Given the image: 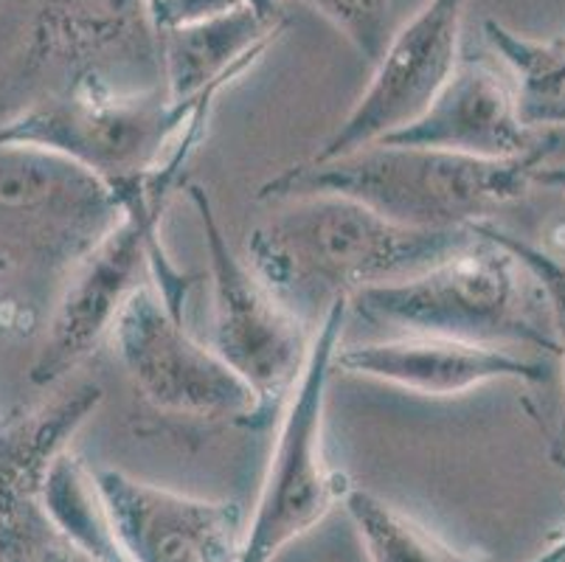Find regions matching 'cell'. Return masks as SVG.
I'll use <instances>...</instances> for the list:
<instances>
[{
	"label": "cell",
	"instance_id": "6da1fadb",
	"mask_svg": "<svg viewBox=\"0 0 565 562\" xmlns=\"http://www.w3.org/2000/svg\"><path fill=\"white\" fill-rule=\"evenodd\" d=\"M476 240L472 229L419 231L338 194L276 205L245 242V259L290 312L316 329L338 301L441 265Z\"/></svg>",
	"mask_w": 565,
	"mask_h": 562
},
{
	"label": "cell",
	"instance_id": "7a4b0ae2",
	"mask_svg": "<svg viewBox=\"0 0 565 562\" xmlns=\"http://www.w3.org/2000/svg\"><path fill=\"white\" fill-rule=\"evenodd\" d=\"M559 136L518 158L487 161L428 147L374 144L332 161H301L259 185V203L279 205L307 194H338L374 214L419 231H454L487 223L537 183V172L557 152Z\"/></svg>",
	"mask_w": 565,
	"mask_h": 562
},
{
	"label": "cell",
	"instance_id": "7c38bea8",
	"mask_svg": "<svg viewBox=\"0 0 565 562\" xmlns=\"http://www.w3.org/2000/svg\"><path fill=\"white\" fill-rule=\"evenodd\" d=\"M96 492L127 562H239L245 515L236 501H209L141 481L116 467L94 470Z\"/></svg>",
	"mask_w": 565,
	"mask_h": 562
},
{
	"label": "cell",
	"instance_id": "ffe728a7",
	"mask_svg": "<svg viewBox=\"0 0 565 562\" xmlns=\"http://www.w3.org/2000/svg\"><path fill=\"white\" fill-rule=\"evenodd\" d=\"M479 234L490 236V240L501 242L518 262L529 271V276L537 282L543 293V301H546L548 309V321H552V332L554 340H557V354L563 360V383H565V256L552 251V247H541L534 245V242L521 240L512 231L501 229L492 220L487 223H476L470 225Z\"/></svg>",
	"mask_w": 565,
	"mask_h": 562
},
{
	"label": "cell",
	"instance_id": "9c48e42d",
	"mask_svg": "<svg viewBox=\"0 0 565 562\" xmlns=\"http://www.w3.org/2000/svg\"><path fill=\"white\" fill-rule=\"evenodd\" d=\"M209 251L214 296V352L259 394L267 411L285 402L299 380L316 329L285 307L254 267L231 251L203 183H189Z\"/></svg>",
	"mask_w": 565,
	"mask_h": 562
},
{
	"label": "cell",
	"instance_id": "277c9868",
	"mask_svg": "<svg viewBox=\"0 0 565 562\" xmlns=\"http://www.w3.org/2000/svg\"><path fill=\"white\" fill-rule=\"evenodd\" d=\"M214 105L203 107L189 124L178 147L150 178L121 194V216L96 251L71 273V282L54 307L43 347L29 380L38 389L63 383L110 335L118 309L150 282L152 251L161 245V225L178 194L194 149L209 130Z\"/></svg>",
	"mask_w": 565,
	"mask_h": 562
},
{
	"label": "cell",
	"instance_id": "4fadbf2b",
	"mask_svg": "<svg viewBox=\"0 0 565 562\" xmlns=\"http://www.w3.org/2000/svg\"><path fill=\"white\" fill-rule=\"evenodd\" d=\"M335 369L349 378L392 385L416 396H465L490 383H543L546 365L503 347L399 335L338 349Z\"/></svg>",
	"mask_w": 565,
	"mask_h": 562
},
{
	"label": "cell",
	"instance_id": "603a6c76",
	"mask_svg": "<svg viewBox=\"0 0 565 562\" xmlns=\"http://www.w3.org/2000/svg\"><path fill=\"white\" fill-rule=\"evenodd\" d=\"M537 183L543 185H552V189H559V192H565V167H543L541 172H537Z\"/></svg>",
	"mask_w": 565,
	"mask_h": 562
},
{
	"label": "cell",
	"instance_id": "e0dca14e",
	"mask_svg": "<svg viewBox=\"0 0 565 562\" xmlns=\"http://www.w3.org/2000/svg\"><path fill=\"white\" fill-rule=\"evenodd\" d=\"M484 38L512 76L518 110L529 130L554 132L565 127V34L537 40L487 18Z\"/></svg>",
	"mask_w": 565,
	"mask_h": 562
},
{
	"label": "cell",
	"instance_id": "30bf717a",
	"mask_svg": "<svg viewBox=\"0 0 565 562\" xmlns=\"http://www.w3.org/2000/svg\"><path fill=\"white\" fill-rule=\"evenodd\" d=\"M465 3L467 0H428L403 29L394 31L374 62L366 91L307 161L343 158L419 121L459 68Z\"/></svg>",
	"mask_w": 565,
	"mask_h": 562
},
{
	"label": "cell",
	"instance_id": "3957f363",
	"mask_svg": "<svg viewBox=\"0 0 565 562\" xmlns=\"http://www.w3.org/2000/svg\"><path fill=\"white\" fill-rule=\"evenodd\" d=\"M476 240L441 265L394 285L363 290L349 312L403 335L448 338L484 347H534L557 354L543 293L526 267L490 236Z\"/></svg>",
	"mask_w": 565,
	"mask_h": 562
},
{
	"label": "cell",
	"instance_id": "52a82bcc",
	"mask_svg": "<svg viewBox=\"0 0 565 562\" xmlns=\"http://www.w3.org/2000/svg\"><path fill=\"white\" fill-rule=\"evenodd\" d=\"M118 216V194L79 163L0 141V271L74 273Z\"/></svg>",
	"mask_w": 565,
	"mask_h": 562
},
{
	"label": "cell",
	"instance_id": "8fae6325",
	"mask_svg": "<svg viewBox=\"0 0 565 562\" xmlns=\"http://www.w3.org/2000/svg\"><path fill=\"white\" fill-rule=\"evenodd\" d=\"M63 71L68 85L99 79L121 93L163 87L147 0H43L25 49V74Z\"/></svg>",
	"mask_w": 565,
	"mask_h": 562
},
{
	"label": "cell",
	"instance_id": "cb8c5ba5",
	"mask_svg": "<svg viewBox=\"0 0 565 562\" xmlns=\"http://www.w3.org/2000/svg\"><path fill=\"white\" fill-rule=\"evenodd\" d=\"M532 562H565V529L557 534V540H554V543Z\"/></svg>",
	"mask_w": 565,
	"mask_h": 562
},
{
	"label": "cell",
	"instance_id": "ac0fdd59",
	"mask_svg": "<svg viewBox=\"0 0 565 562\" xmlns=\"http://www.w3.org/2000/svg\"><path fill=\"white\" fill-rule=\"evenodd\" d=\"M341 509L352 520L369 562H481L456 551L372 489L352 484Z\"/></svg>",
	"mask_w": 565,
	"mask_h": 562
},
{
	"label": "cell",
	"instance_id": "44dd1931",
	"mask_svg": "<svg viewBox=\"0 0 565 562\" xmlns=\"http://www.w3.org/2000/svg\"><path fill=\"white\" fill-rule=\"evenodd\" d=\"M321 14L366 62H377L392 40V0H301Z\"/></svg>",
	"mask_w": 565,
	"mask_h": 562
},
{
	"label": "cell",
	"instance_id": "8992f818",
	"mask_svg": "<svg viewBox=\"0 0 565 562\" xmlns=\"http://www.w3.org/2000/svg\"><path fill=\"white\" fill-rule=\"evenodd\" d=\"M349 301H338L321 318L299 380L290 389L276 431L274 450L262 478L239 562H276V556L330 518L347 498L349 481L327 458L323 422L327 394L335 378Z\"/></svg>",
	"mask_w": 565,
	"mask_h": 562
},
{
	"label": "cell",
	"instance_id": "7402d4cb",
	"mask_svg": "<svg viewBox=\"0 0 565 562\" xmlns=\"http://www.w3.org/2000/svg\"><path fill=\"white\" fill-rule=\"evenodd\" d=\"M147 3H150V18L152 25H156V34L203 23V20L220 18V14L243 7H254L262 18H285L279 0H147Z\"/></svg>",
	"mask_w": 565,
	"mask_h": 562
},
{
	"label": "cell",
	"instance_id": "ba28073f",
	"mask_svg": "<svg viewBox=\"0 0 565 562\" xmlns=\"http://www.w3.org/2000/svg\"><path fill=\"white\" fill-rule=\"evenodd\" d=\"M110 343L141 400L158 414L250 425L267 414L259 394L217 352L186 329L152 282L118 309Z\"/></svg>",
	"mask_w": 565,
	"mask_h": 562
},
{
	"label": "cell",
	"instance_id": "9a60e30c",
	"mask_svg": "<svg viewBox=\"0 0 565 562\" xmlns=\"http://www.w3.org/2000/svg\"><path fill=\"white\" fill-rule=\"evenodd\" d=\"M287 29L254 7L158 34L161 79L172 102H192L223 82L243 79Z\"/></svg>",
	"mask_w": 565,
	"mask_h": 562
},
{
	"label": "cell",
	"instance_id": "2e32d148",
	"mask_svg": "<svg viewBox=\"0 0 565 562\" xmlns=\"http://www.w3.org/2000/svg\"><path fill=\"white\" fill-rule=\"evenodd\" d=\"M102 396L96 383H79L0 431V509L40 495L51 464L68 450Z\"/></svg>",
	"mask_w": 565,
	"mask_h": 562
},
{
	"label": "cell",
	"instance_id": "5b68a950",
	"mask_svg": "<svg viewBox=\"0 0 565 562\" xmlns=\"http://www.w3.org/2000/svg\"><path fill=\"white\" fill-rule=\"evenodd\" d=\"M231 85L223 82L192 102H172L167 87L121 93L99 79H76L0 124V141L65 155L121 198L167 161L194 116L217 105Z\"/></svg>",
	"mask_w": 565,
	"mask_h": 562
},
{
	"label": "cell",
	"instance_id": "d4e9b609",
	"mask_svg": "<svg viewBox=\"0 0 565 562\" xmlns=\"http://www.w3.org/2000/svg\"><path fill=\"white\" fill-rule=\"evenodd\" d=\"M563 34H565V31H563Z\"/></svg>",
	"mask_w": 565,
	"mask_h": 562
},
{
	"label": "cell",
	"instance_id": "5bb4252c",
	"mask_svg": "<svg viewBox=\"0 0 565 562\" xmlns=\"http://www.w3.org/2000/svg\"><path fill=\"white\" fill-rule=\"evenodd\" d=\"M546 136L548 132L529 130L523 124L515 85L503 65L461 60L428 113L380 144L445 149L503 161L532 152Z\"/></svg>",
	"mask_w": 565,
	"mask_h": 562
},
{
	"label": "cell",
	"instance_id": "d6986e66",
	"mask_svg": "<svg viewBox=\"0 0 565 562\" xmlns=\"http://www.w3.org/2000/svg\"><path fill=\"white\" fill-rule=\"evenodd\" d=\"M0 562H102L65 538L45 509L40 495L0 509Z\"/></svg>",
	"mask_w": 565,
	"mask_h": 562
}]
</instances>
